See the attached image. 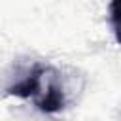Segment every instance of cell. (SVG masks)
Instances as JSON below:
<instances>
[{"instance_id":"1","label":"cell","mask_w":121,"mask_h":121,"mask_svg":"<svg viewBox=\"0 0 121 121\" xmlns=\"http://www.w3.org/2000/svg\"><path fill=\"white\" fill-rule=\"evenodd\" d=\"M32 102H34L36 110H40L42 113H59L66 108L68 98H66L64 83H62V78L55 66L49 64L47 74L42 83V89Z\"/></svg>"},{"instance_id":"2","label":"cell","mask_w":121,"mask_h":121,"mask_svg":"<svg viewBox=\"0 0 121 121\" xmlns=\"http://www.w3.org/2000/svg\"><path fill=\"white\" fill-rule=\"evenodd\" d=\"M108 21H110V26H112L115 42L121 45V0H110Z\"/></svg>"}]
</instances>
